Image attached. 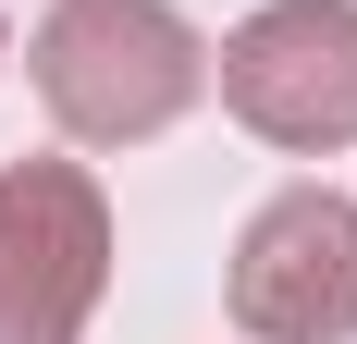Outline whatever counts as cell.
I'll return each instance as SVG.
<instances>
[{
	"label": "cell",
	"mask_w": 357,
	"mask_h": 344,
	"mask_svg": "<svg viewBox=\"0 0 357 344\" xmlns=\"http://www.w3.org/2000/svg\"><path fill=\"white\" fill-rule=\"evenodd\" d=\"M25 74L74 148H148L210 99V37L173 0H50Z\"/></svg>",
	"instance_id": "6da1fadb"
},
{
	"label": "cell",
	"mask_w": 357,
	"mask_h": 344,
	"mask_svg": "<svg viewBox=\"0 0 357 344\" xmlns=\"http://www.w3.org/2000/svg\"><path fill=\"white\" fill-rule=\"evenodd\" d=\"M222 111L247 136L321 160V148H357V0H271L210 49Z\"/></svg>",
	"instance_id": "3957f363"
},
{
	"label": "cell",
	"mask_w": 357,
	"mask_h": 344,
	"mask_svg": "<svg viewBox=\"0 0 357 344\" xmlns=\"http://www.w3.org/2000/svg\"><path fill=\"white\" fill-rule=\"evenodd\" d=\"M111 283V197L86 160H0V344H86Z\"/></svg>",
	"instance_id": "7a4b0ae2"
},
{
	"label": "cell",
	"mask_w": 357,
	"mask_h": 344,
	"mask_svg": "<svg viewBox=\"0 0 357 344\" xmlns=\"http://www.w3.org/2000/svg\"><path fill=\"white\" fill-rule=\"evenodd\" d=\"M234 332L247 344H345L357 332V197L284 185L234 234Z\"/></svg>",
	"instance_id": "277c9868"
}]
</instances>
